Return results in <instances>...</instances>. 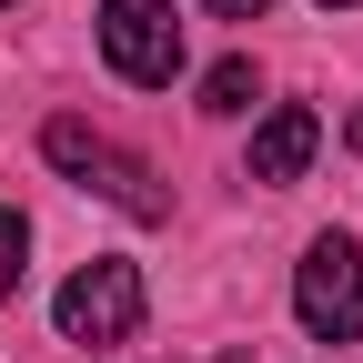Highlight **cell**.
Masks as SVG:
<instances>
[{"instance_id":"cell-1","label":"cell","mask_w":363,"mask_h":363,"mask_svg":"<svg viewBox=\"0 0 363 363\" xmlns=\"http://www.w3.org/2000/svg\"><path fill=\"white\" fill-rule=\"evenodd\" d=\"M51 323H61V343H131V333H142V272H131L121 252H91L61 283Z\"/></svg>"},{"instance_id":"cell-2","label":"cell","mask_w":363,"mask_h":363,"mask_svg":"<svg viewBox=\"0 0 363 363\" xmlns=\"http://www.w3.org/2000/svg\"><path fill=\"white\" fill-rule=\"evenodd\" d=\"M40 152H51V162H61V172L81 182V192H101V202H121L131 222H162V212H172V202L152 192V172L131 162L121 142H101V131H91V121H71V111H61L51 131H40Z\"/></svg>"},{"instance_id":"cell-3","label":"cell","mask_w":363,"mask_h":363,"mask_svg":"<svg viewBox=\"0 0 363 363\" xmlns=\"http://www.w3.org/2000/svg\"><path fill=\"white\" fill-rule=\"evenodd\" d=\"M293 313H303L313 343H353V333H363V252H353L343 233H323V242L303 252V272H293Z\"/></svg>"},{"instance_id":"cell-4","label":"cell","mask_w":363,"mask_h":363,"mask_svg":"<svg viewBox=\"0 0 363 363\" xmlns=\"http://www.w3.org/2000/svg\"><path fill=\"white\" fill-rule=\"evenodd\" d=\"M101 61L121 81H142L162 91L182 71V21H172V0H101Z\"/></svg>"},{"instance_id":"cell-5","label":"cell","mask_w":363,"mask_h":363,"mask_svg":"<svg viewBox=\"0 0 363 363\" xmlns=\"http://www.w3.org/2000/svg\"><path fill=\"white\" fill-rule=\"evenodd\" d=\"M313 152H323V121H313L303 101H283V111L252 131V162H242V172H252V182H293Z\"/></svg>"},{"instance_id":"cell-6","label":"cell","mask_w":363,"mask_h":363,"mask_svg":"<svg viewBox=\"0 0 363 363\" xmlns=\"http://www.w3.org/2000/svg\"><path fill=\"white\" fill-rule=\"evenodd\" d=\"M252 101H262V71H252L242 51H233V61H212V71H202V111H252Z\"/></svg>"},{"instance_id":"cell-7","label":"cell","mask_w":363,"mask_h":363,"mask_svg":"<svg viewBox=\"0 0 363 363\" xmlns=\"http://www.w3.org/2000/svg\"><path fill=\"white\" fill-rule=\"evenodd\" d=\"M21 262H30V222H21V212H0V303L21 293Z\"/></svg>"},{"instance_id":"cell-8","label":"cell","mask_w":363,"mask_h":363,"mask_svg":"<svg viewBox=\"0 0 363 363\" xmlns=\"http://www.w3.org/2000/svg\"><path fill=\"white\" fill-rule=\"evenodd\" d=\"M202 11H222V21H262L272 0H202Z\"/></svg>"},{"instance_id":"cell-9","label":"cell","mask_w":363,"mask_h":363,"mask_svg":"<svg viewBox=\"0 0 363 363\" xmlns=\"http://www.w3.org/2000/svg\"><path fill=\"white\" fill-rule=\"evenodd\" d=\"M343 142H353V152H363V111H353V121H343Z\"/></svg>"},{"instance_id":"cell-10","label":"cell","mask_w":363,"mask_h":363,"mask_svg":"<svg viewBox=\"0 0 363 363\" xmlns=\"http://www.w3.org/2000/svg\"><path fill=\"white\" fill-rule=\"evenodd\" d=\"M323 11H353V0H323Z\"/></svg>"}]
</instances>
